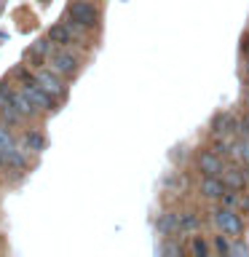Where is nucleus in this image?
<instances>
[{"instance_id":"obj_24","label":"nucleus","mask_w":249,"mask_h":257,"mask_svg":"<svg viewBox=\"0 0 249 257\" xmlns=\"http://www.w3.org/2000/svg\"><path fill=\"white\" fill-rule=\"evenodd\" d=\"M212 150L217 153V156H225V153H228V150H233V148H230V145H228V142H225V140H222V142H220V140H217V142L212 145Z\"/></svg>"},{"instance_id":"obj_13","label":"nucleus","mask_w":249,"mask_h":257,"mask_svg":"<svg viewBox=\"0 0 249 257\" xmlns=\"http://www.w3.org/2000/svg\"><path fill=\"white\" fill-rule=\"evenodd\" d=\"M22 148L24 150H32V153H40L46 148V140H43V134L40 132H24V137H22Z\"/></svg>"},{"instance_id":"obj_26","label":"nucleus","mask_w":249,"mask_h":257,"mask_svg":"<svg viewBox=\"0 0 249 257\" xmlns=\"http://www.w3.org/2000/svg\"><path fill=\"white\" fill-rule=\"evenodd\" d=\"M241 206H244V212H249V193H244V196H241Z\"/></svg>"},{"instance_id":"obj_16","label":"nucleus","mask_w":249,"mask_h":257,"mask_svg":"<svg viewBox=\"0 0 249 257\" xmlns=\"http://www.w3.org/2000/svg\"><path fill=\"white\" fill-rule=\"evenodd\" d=\"M233 156H236L241 164H249V137L246 140H241V142H236L233 145Z\"/></svg>"},{"instance_id":"obj_14","label":"nucleus","mask_w":249,"mask_h":257,"mask_svg":"<svg viewBox=\"0 0 249 257\" xmlns=\"http://www.w3.org/2000/svg\"><path fill=\"white\" fill-rule=\"evenodd\" d=\"M22 118H24V115H22L19 110H16V104H14V102H0V120H3V123L16 126Z\"/></svg>"},{"instance_id":"obj_8","label":"nucleus","mask_w":249,"mask_h":257,"mask_svg":"<svg viewBox=\"0 0 249 257\" xmlns=\"http://www.w3.org/2000/svg\"><path fill=\"white\" fill-rule=\"evenodd\" d=\"M238 126H241V123L230 115V112H220V115H217V118L212 120V134H214V137H220V134L225 137V134L236 132Z\"/></svg>"},{"instance_id":"obj_4","label":"nucleus","mask_w":249,"mask_h":257,"mask_svg":"<svg viewBox=\"0 0 249 257\" xmlns=\"http://www.w3.org/2000/svg\"><path fill=\"white\" fill-rule=\"evenodd\" d=\"M48 64H51V70L59 72V75H72V72L78 70V56L70 54V51H54L48 56Z\"/></svg>"},{"instance_id":"obj_28","label":"nucleus","mask_w":249,"mask_h":257,"mask_svg":"<svg viewBox=\"0 0 249 257\" xmlns=\"http://www.w3.org/2000/svg\"><path fill=\"white\" fill-rule=\"evenodd\" d=\"M246 107H249V94H246Z\"/></svg>"},{"instance_id":"obj_19","label":"nucleus","mask_w":249,"mask_h":257,"mask_svg":"<svg viewBox=\"0 0 249 257\" xmlns=\"http://www.w3.org/2000/svg\"><path fill=\"white\" fill-rule=\"evenodd\" d=\"M11 145H14V137H11V132H8V123L0 120V150L11 148Z\"/></svg>"},{"instance_id":"obj_30","label":"nucleus","mask_w":249,"mask_h":257,"mask_svg":"<svg viewBox=\"0 0 249 257\" xmlns=\"http://www.w3.org/2000/svg\"><path fill=\"white\" fill-rule=\"evenodd\" d=\"M43 3H46V0H43Z\"/></svg>"},{"instance_id":"obj_9","label":"nucleus","mask_w":249,"mask_h":257,"mask_svg":"<svg viewBox=\"0 0 249 257\" xmlns=\"http://www.w3.org/2000/svg\"><path fill=\"white\" fill-rule=\"evenodd\" d=\"M158 233L161 236H174V233H182L180 228V214L177 212H164L158 217Z\"/></svg>"},{"instance_id":"obj_27","label":"nucleus","mask_w":249,"mask_h":257,"mask_svg":"<svg viewBox=\"0 0 249 257\" xmlns=\"http://www.w3.org/2000/svg\"><path fill=\"white\" fill-rule=\"evenodd\" d=\"M244 48H246V54H249V40H246V43H244Z\"/></svg>"},{"instance_id":"obj_10","label":"nucleus","mask_w":249,"mask_h":257,"mask_svg":"<svg viewBox=\"0 0 249 257\" xmlns=\"http://www.w3.org/2000/svg\"><path fill=\"white\" fill-rule=\"evenodd\" d=\"M14 104H16V110L22 112V115H38V104L30 99V94L27 91H14V99H11Z\"/></svg>"},{"instance_id":"obj_1","label":"nucleus","mask_w":249,"mask_h":257,"mask_svg":"<svg viewBox=\"0 0 249 257\" xmlns=\"http://www.w3.org/2000/svg\"><path fill=\"white\" fill-rule=\"evenodd\" d=\"M67 16L72 22L83 24L86 30L96 27V22H99V11H96V6L88 3V0H72L70 8H67Z\"/></svg>"},{"instance_id":"obj_20","label":"nucleus","mask_w":249,"mask_h":257,"mask_svg":"<svg viewBox=\"0 0 249 257\" xmlns=\"http://www.w3.org/2000/svg\"><path fill=\"white\" fill-rule=\"evenodd\" d=\"M190 252H193V254H198V257H201V254H206V252H209L206 241L201 238V236H196V238H193V244H190Z\"/></svg>"},{"instance_id":"obj_23","label":"nucleus","mask_w":249,"mask_h":257,"mask_svg":"<svg viewBox=\"0 0 249 257\" xmlns=\"http://www.w3.org/2000/svg\"><path fill=\"white\" fill-rule=\"evenodd\" d=\"M230 254L246 257V254H249V246H246V244H241V241H236V244H230Z\"/></svg>"},{"instance_id":"obj_7","label":"nucleus","mask_w":249,"mask_h":257,"mask_svg":"<svg viewBox=\"0 0 249 257\" xmlns=\"http://www.w3.org/2000/svg\"><path fill=\"white\" fill-rule=\"evenodd\" d=\"M0 153H3L8 169H16V172H24V169H27V150H24V148H14V145H11V148H6Z\"/></svg>"},{"instance_id":"obj_18","label":"nucleus","mask_w":249,"mask_h":257,"mask_svg":"<svg viewBox=\"0 0 249 257\" xmlns=\"http://www.w3.org/2000/svg\"><path fill=\"white\" fill-rule=\"evenodd\" d=\"M241 204V198H238V190L236 188H225L222 193V206H230V209H236Z\"/></svg>"},{"instance_id":"obj_2","label":"nucleus","mask_w":249,"mask_h":257,"mask_svg":"<svg viewBox=\"0 0 249 257\" xmlns=\"http://www.w3.org/2000/svg\"><path fill=\"white\" fill-rule=\"evenodd\" d=\"M214 225L230 238H238L241 230H244V220H241V217L236 214V209H230V206L217 209L214 212Z\"/></svg>"},{"instance_id":"obj_25","label":"nucleus","mask_w":249,"mask_h":257,"mask_svg":"<svg viewBox=\"0 0 249 257\" xmlns=\"http://www.w3.org/2000/svg\"><path fill=\"white\" fill-rule=\"evenodd\" d=\"M172 158H174V161H177V158H180V161H182V158H185V148H177V150L172 153Z\"/></svg>"},{"instance_id":"obj_12","label":"nucleus","mask_w":249,"mask_h":257,"mask_svg":"<svg viewBox=\"0 0 249 257\" xmlns=\"http://www.w3.org/2000/svg\"><path fill=\"white\" fill-rule=\"evenodd\" d=\"M72 35H75V32H72L67 24H56V27H51V32H48V38H51L54 46H70Z\"/></svg>"},{"instance_id":"obj_17","label":"nucleus","mask_w":249,"mask_h":257,"mask_svg":"<svg viewBox=\"0 0 249 257\" xmlns=\"http://www.w3.org/2000/svg\"><path fill=\"white\" fill-rule=\"evenodd\" d=\"M51 48H54L51 38H48V40H38V43H32V56H35V59H43L46 54H51Z\"/></svg>"},{"instance_id":"obj_15","label":"nucleus","mask_w":249,"mask_h":257,"mask_svg":"<svg viewBox=\"0 0 249 257\" xmlns=\"http://www.w3.org/2000/svg\"><path fill=\"white\" fill-rule=\"evenodd\" d=\"M198 225H201V220L196 212H180V228L182 230L193 233V230H198Z\"/></svg>"},{"instance_id":"obj_22","label":"nucleus","mask_w":249,"mask_h":257,"mask_svg":"<svg viewBox=\"0 0 249 257\" xmlns=\"http://www.w3.org/2000/svg\"><path fill=\"white\" fill-rule=\"evenodd\" d=\"M214 249H217L220 254H230V244H228V238H225V233L214 238Z\"/></svg>"},{"instance_id":"obj_5","label":"nucleus","mask_w":249,"mask_h":257,"mask_svg":"<svg viewBox=\"0 0 249 257\" xmlns=\"http://www.w3.org/2000/svg\"><path fill=\"white\" fill-rule=\"evenodd\" d=\"M196 164H198V172H201V174L220 177V174L225 172V166H222V158L217 156L214 150H204V153L198 156V161H196Z\"/></svg>"},{"instance_id":"obj_29","label":"nucleus","mask_w":249,"mask_h":257,"mask_svg":"<svg viewBox=\"0 0 249 257\" xmlns=\"http://www.w3.org/2000/svg\"><path fill=\"white\" fill-rule=\"evenodd\" d=\"M246 75H249V64H246Z\"/></svg>"},{"instance_id":"obj_11","label":"nucleus","mask_w":249,"mask_h":257,"mask_svg":"<svg viewBox=\"0 0 249 257\" xmlns=\"http://www.w3.org/2000/svg\"><path fill=\"white\" fill-rule=\"evenodd\" d=\"M222 180H225V185H228V188H236V190H244V188H246L244 169H236V166L225 169V172H222Z\"/></svg>"},{"instance_id":"obj_6","label":"nucleus","mask_w":249,"mask_h":257,"mask_svg":"<svg viewBox=\"0 0 249 257\" xmlns=\"http://www.w3.org/2000/svg\"><path fill=\"white\" fill-rule=\"evenodd\" d=\"M225 188H228V185H225L222 177H212V174H204V180L198 185V190L204 198H222Z\"/></svg>"},{"instance_id":"obj_3","label":"nucleus","mask_w":249,"mask_h":257,"mask_svg":"<svg viewBox=\"0 0 249 257\" xmlns=\"http://www.w3.org/2000/svg\"><path fill=\"white\" fill-rule=\"evenodd\" d=\"M35 80H38V83L43 86L51 96H64V94H67V86H64L62 75H59V72H54V70H40L38 75H35Z\"/></svg>"},{"instance_id":"obj_21","label":"nucleus","mask_w":249,"mask_h":257,"mask_svg":"<svg viewBox=\"0 0 249 257\" xmlns=\"http://www.w3.org/2000/svg\"><path fill=\"white\" fill-rule=\"evenodd\" d=\"M161 252L169 254V257H177V254H182V244H177V241H169V244L161 246Z\"/></svg>"}]
</instances>
